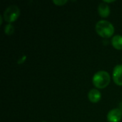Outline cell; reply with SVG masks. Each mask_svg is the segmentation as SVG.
Instances as JSON below:
<instances>
[{
    "instance_id": "6da1fadb",
    "label": "cell",
    "mask_w": 122,
    "mask_h": 122,
    "mask_svg": "<svg viewBox=\"0 0 122 122\" xmlns=\"http://www.w3.org/2000/svg\"><path fill=\"white\" fill-rule=\"evenodd\" d=\"M97 33L103 38H109L114 34V26L109 21L100 20L95 25Z\"/></svg>"
},
{
    "instance_id": "7a4b0ae2",
    "label": "cell",
    "mask_w": 122,
    "mask_h": 122,
    "mask_svg": "<svg viewBox=\"0 0 122 122\" xmlns=\"http://www.w3.org/2000/svg\"><path fill=\"white\" fill-rule=\"evenodd\" d=\"M111 81L110 74L106 71L96 72L92 78V83L97 89H104L109 86Z\"/></svg>"
},
{
    "instance_id": "3957f363",
    "label": "cell",
    "mask_w": 122,
    "mask_h": 122,
    "mask_svg": "<svg viewBox=\"0 0 122 122\" xmlns=\"http://www.w3.org/2000/svg\"><path fill=\"white\" fill-rule=\"evenodd\" d=\"M20 15V9L16 5H10L4 11L3 18L8 24H11L15 21Z\"/></svg>"
},
{
    "instance_id": "277c9868",
    "label": "cell",
    "mask_w": 122,
    "mask_h": 122,
    "mask_svg": "<svg viewBox=\"0 0 122 122\" xmlns=\"http://www.w3.org/2000/svg\"><path fill=\"white\" fill-rule=\"evenodd\" d=\"M122 117V111L119 109H113L110 110L107 116V121L109 122H119Z\"/></svg>"
},
{
    "instance_id": "5b68a950",
    "label": "cell",
    "mask_w": 122,
    "mask_h": 122,
    "mask_svg": "<svg viewBox=\"0 0 122 122\" xmlns=\"http://www.w3.org/2000/svg\"><path fill=\"white\" fill-rule=\"evenodd\" d=\"M112 77L117 85L122 86V64H118L114 68Z\"/></svg>"
},
{
    "instance_id": "8992f818",
    "label": "cell",
    "mask_w": 122,
    "mask_h": 122,
    "mask_svg": "<svg viewBox=\"0 0 122 122\" xmlns=\"http://www.w3.org/2000/svg\"><path fill=\"white\" fill-rule=\"evenodd\" d=\"M88 98H89V100L92 103L96 104V103L99 102L101 100L102 94L98 89H92L88 93Z\"/></svg>"
},
{
    "instance_id": "52a82bcc",
    "label": "cell",
    "mask_w": 122,
    "mask_h": 122,
    "mask_svg": "<svg viewBox=\"0 0 122 122\" xmlns=\"http://www.w3.org/2000/svg\"><path fill=\"white\" fill-rule=\"evenodd\" d=\"M98 12L102 17L107 18L110 14V7L107 3L103 1L98 6Z\"/></svg>"
},
{
    "instance_id": "ba28073f",
    "label": "cell",
    "mask_w": 122,
    "mask_h": 122,
    "mask_svg": "<svg viewBox=\"0 0 122 122\" xmlns=\"http://www.w3.org/2000/svg\"><path fill=\"white\" fill-rule=\"evenodd\" d=\"M112 44L114 48L118 50L122 49V36L117 34L114 35L112 39Z\"/></svg>"
},
{
    "instance_id": "9c48e42d",
    "label": "cell",
    "mask_w": 122,
    "mask_h": 122,
    "mask_svg": "<svg viewBox=\"0 0 122 122\" xmlns=\"http://www.w3.org/2000/svg\"><path fill=\"white\" fill-rule=\"evenodd\" d=\"M14 30H15L14 26L11 24H6L5 26H4V29L5 34H6L8 36L12 35L14 34Z\"/></svg>"
},
{
    "instance_id": "30bf717a",
    "label": "cell",
    "mask_w": 122,
    "mask_h": 122,
    "mask_svg": "<svg viewBox=\"0 0 122 122\" xmlns=\"http://www.w3.org/2000/svg\"><path fill=\"white\" fill-rule=\"evenodd\" d=\"M53 3L56 6H63L67 3V0H53Z\"/></svg>"
},
{
    "instance_id": "8fae6325",
    "label": "cell",
    "mask_w": 122,
    "mask_h": 122,
    "mask_svg": "<svg viewBox=\"0 0 122 122\" xmlns=\"http://www.w3.org/2000/svg\"><path fill=\"white\" fill-rule=\"evenodd\" d=\"M25 59H26V56H22L19 60V61H18V64H22L24 61H25Z\"/></svg>"
},
{
    "instance_id": "7c38bea8",
    "label": "cell",
    "mask_w": 122,
    "mask_h": 122,
    "mask_svg": "<svg viewBox=\"0 0 122 122\" xmlns=\"http://www.w3.org/2000/svg\"><path fill=\"white\" fill-rule=\"evenodd\" d=\"M114 0H110V1H109H109H108V0H105V1H104V3H107H107L114 2Z\"/></svg>"
},
{
    "instance_id": "4fadbf2b",
    "label": "cell",
    "mask_w": 122,
    "mask_h": 122,
    "mask_svg": "<svg viewBox=\"0 0 122 122\" xmlns=\"http://www.w3.org/2000/svg\"><path fill=\"white\" fill-rule=\"evenodd\" d=\"M3 16H1V15H0V25H1L2 24V21H3Z\"/></svg>"
},
{
    "instance_id": "5bb4252c",
    "label": "cell",
    "mask_w": 122,
    "mask_h": 122,
    "mask_svg": "<svg viewBox=\"0 0 122 122\" xmlns=\"http://www.w3.org/2000/svg\"><path fill=\"white\" fill-rule=\"evenodd\" d=\"M119 109H120L122 111V102H121V103L119 104Z\"/></svg>"
},
{
    "instance_id": "9a60e30c",
    "label": "cell",
    "mask_w": 122,
    "mask_h": 122,
    "mask_svg": "<svg viewBox=\"0 0 122 122\" xmlns=\"http://www.w3.org/2000/svg\"><path fill=\"white\" fill-rule=\"evenodd\" d=\"M45 122V121H43V122Z\"/></svg>"
}]
</instances>
